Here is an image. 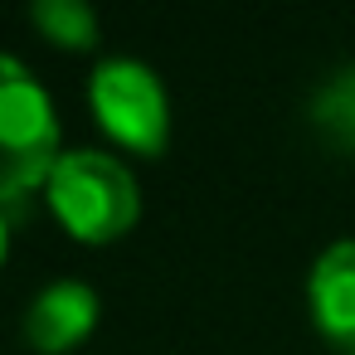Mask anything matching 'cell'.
I'll return each mask as SVG.
<instances>
[{
	"instance_id": "1",
	"label": "cell",
	"mask_w": 355,
	"mask_h": 355,
	"mask_svg": "<svg viewBox=\"0 0 355 355\" xmlns=\"http://www.w3.org/2000/svg\"><path fill=\"white\" fill-rule=\"evenodd\" d=\"M44 190L59 224L83 243H112L141 214L132 171L107 151H64Z\"/></svg>"
},
{
	"instance_id": "2",
	"label": "cell",
	"mask_w": 355,
	"mask_h": 355,
	"mask_svg": "<svg viewBox=\"0 0 355 355\" xmlns=\"http://www.w3.org/2000/svg\"><path fill=\"white\" fill-rule=\"evenodd\" d=\"M59 156V117L49 93L20 59L0 54V200L49 185Z\"/></svg>"
},
{
	"instance_id": "3",
	"label": "cell",
	"mask_w": 355,
	"mask_h": 355,
	"mask_svg": "<svg viewBox=\"0 0 355 355\" xmlns=\"http://www.w3.org/2000/svg\"><path fill=\"white\" fill-rule=\"evenodd\" d=\"M88 103H93V117L98 127L137 151V156H161L166 141H171V103H166V88L161 78L137 64V59H107L98 64L93 83H88Z\"/></svg>"
},
{
	"instance_id": "4",
	"label": "cell",
	"mask_w": 355,
	"mask_h": 355,
	"mask_svg": "<svg viewBox=\"0 0 355 355\" xmlns=\"http://www.w3.org/2000/svg\"><path fill=\"white\" fill-rule=\"evenodd\" d=\"M311 321L336 355H355V243H331L306 282Z\"/></svg>"
},
{
	"instance_id": "5",
	"label": "cell",
	"mask_w": 355,
	"mask_h": 355,
	"mask_svg": "<svg viewBox=\"0 0 355 355\" xmlns=\"http://www.w3.org/2000/svg\"><path fill=\"white\" fill-rule=\"evenodd\" d=\"M98 326V292L88 282H49L25 311V340L40 355H69Z\"/></svg>"
},
{
	"instance_id": "6",
	"label": "cell",
	"mask_w": 355,
	"mask_h": 355,
	"mask_svg": "<svg viewBox=\"0 0 355 355\" xmlns=\"http://www.w3.org/2000/svg\"><path fill=\"white\" fill-rule=\"evenodd\" d=\"M311 122L336 151L355 156V69H340L321 83V93L311 98Z\"/></svg>"
},
{
	"instance_id": "7",
	"label": "cell",
	"mask_w": 355,
	"mask_h": 355,
	"mask_svg": "<svg viewBox=\"0 0 355 355\" xmlns=\"http://www.w3.org/2000/svg\"><path fill=\"white\" fill-rule=\"evenodd\" d=\"M30 20L59 49H93L98 44V15L83 6V0H40L30 10Z\"/></svg>"
},
{
	"instance_id": "8",
	"label": "cell",
	"mask_w": 355,
	"mask_h": 355,
	"mask_svg": "<svg viewBox=\"0 0 355 355\" xmlns=\"http://www.w3.org/2000/svg\"><path fill=\"white\" fill-rule=\"evenodd\" d=\"M0 263H6V219H0Z\"/></svg>"
}]
</instances>
